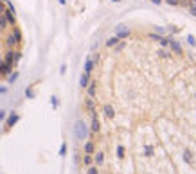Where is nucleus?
<instances>
[{
  "mask_svg": "<svg viewBox=\"0 0 196 174\" xmlns=\"http://www.w3.org/2000/svg\"><path fill=\"white\" fill-rule=\"evenodd\" d=\"M76 135H78L81 140H85V138H86V135H88V129H86L85 122H81V120H79L78 124H76Z\"/></svg>",
  "mask_w": 196,
  "mask_h": 174,
  "instance_id": "f257e3e1",
  "label": "nucleus"
},
{
  "mask_svg": "<svg viewBox=\"0 0 196 174\" xmlns=\"http://www.w3.org/2000/svg\"><path fill=\"white\" fill-rule=\"evenodd\" d=\"M99 129H101V126H99V118L96 115V111L92 110V124H90V131L92 133H99Z\"/></svg>",
  "mask_w": 196,
  "mask_h": 174,
  "instance_id": "f03ea898",
  "label": "nucleus"
},
{
  "mask_svg": "<svg viewBox=\"0 0 196 174\" xmlns=\"http://www.w3.org/2000/svg\"><path fill=\"white\" fill-rule=\"evenodd\" d=\"M149 38L151 39H157L160 45H164V47H167L169 45V38H164V36H158V34H149Z\"/></svg>",
  "mask_w": 196,
  "mask_h": 174,
  "instance_id": "7ed1b4c3",
  "label": "nucleus"
},
{
  "mask_svg": "<svg viewBox=\"0 0 196 174\" xmlns=\"http://www.w3.org/2000/svg\"><path fill=\"white\" fill-rule=\"evenodd\" d=\"M130 32H128V29H124V25H119L117 27V38H126Z\"/></svg>",
  "mask_w": 196,
  "mask_h": 174,
  "instance_id": "20e7f679",
  "label": "nucleus"
},
{
  "mask_svg": "<svg viewBox=\"0 0 196 174\" xmlns=\"http://www.w3.org/2000/svg\"><path fill=\"white\" fill-rule=\"evenodd\" d=\"M88 83H90V76H88V74H83V76L79 77V84H81L83 88H86V86H88Z\"/></svg>",
  "mask_w": 196,
  "mask_h": 174,
  "instance_id": "39448f33",
  "label": "nucleus"
},
{
  "mask_svg": "<svg viewBox=\"0 0 196 174\" xmlns=\"http://www.w3.org/2000/svg\"><path fill=\"white\" fill-rule=\"evenodd\" d=\"M104 115H106V118H114V117H115L114 108H112V106H104Z\"/></svg>",
  "mask_w": 196,
  "mask_h": 174,
  "instance_id": "423d86ee",
  "label": "nucleus"
},
{
  "mask_svg": "<svg viewBox=\"0 0 196 174\" xmlns=\"http://www.w3.org/2000/svg\"><path fill=\"white\" fill-rule=\"evenodd\" d=\"M92 70H94V61H92V59H88V61H86V65H85V74H88V76H90V74H92Z\"/></svg>",
  "mask_w": 196,
  "mask_h": 174,
  "instance_id": "0eeeda50",
  "label": "nucleus"
},
{
  "mask_svg": "<svg viewBox=\"0 0 196 174\" xmlns=\"http://www.w3.org/2000/svg\"><path fill=\"white\" fill-rule=\"evenodd\" d=\"M16 120H18V115H16V113H13V115L7 118V128H13V126L16 124Z\"/></svg>",
  "mask_w": 196,
  "mask_h": 174,
  "instance_id": "6e6552de",
  "label": "nucleus"
},
{
  "mask_svg": "<svg viewBox=\"0 0 196 174\" xmlns=\"http://www.w3.org/2000/svg\"><path fill=\"white\" fill-rule=\"evenodd\" d=\"M169 45H171V49H173L175 52H178V54H182V47L178 45L177 41H173V39H169Z\"/></svg>",
  "mask_w": 196,
  "mask_h": 174,
  "instance_id": "1a4fd4ad",
  "label": "nucleus"
},
{
  "mask_svg": "<svg viewBox=\"0 0 196 174\" xmlns=\"http://www.w3.org/2000/svg\"><path fill=\"white\" fill-rule=\"evenodd\" d=\"M85 153L86 155H92L94 153V142H86L85 144Z\"/></svg>",
  "mask_w": 196,
  "mask_h": 174,
  "instance_id": "9d476101",
  "label": "nucleus"
},
{
  "mask_svg": "<svg viewBox=\"0 0 196 174\" xmlns=\"http://www.w3.org/2000/svg\"><path fill=\"white\" fill-rule=\"evenodd\" d=\"M85 106H86L88 110H94V99H92V97H88V99L85 101Z\"/></svg>",
  "mask_w": 196,
  "mask_h": 174,
  "instance_id": "9b49d317",
  "label": "nucleus"
},
{
  "mask_svg": "<svg viewBox=\"0 0 196 174\" xmlns=\"http://www.w3.org/2000/svg\"><path fill=\"white\" fill-rule=\"evenodd\" d=\"M117 41H119L117 36H115V38H110L108 41H106V47H115V45H117Z\"/></svg>",
  "mask_w": 196,
  "mask_h": 174,
  "instance_id": "f8f14e48",
  "label": "nucleus"
},
{
  "mask_svg": "<svg viewBox=\"0 0 196 174\" xmlns=\"http://www.w3.org/2000/svg\"><path fill=\"white\" fill-rule=\"evenodd\" d=\"M103 162H104V155H103V153H97V155H96V163L101 165Z\"/></svg>",
  "mask_w": 196,
  "mask_h": 174,
  "instance_id": "ddd939ff",
  "label": "nucleus"
},
{
  "mask_svg": "<svg viewBox=\"0 0 196 174\" xmlns=\"http://www.w3.org/2000/svg\"><path fill=\"white\" fill-rule=\"evenodd\" d=\"M92 162H94V158H92V155H86L85 158H83V163H85V165H90Z\"/></svg>",
  "mask_w": 196,
  "mask_h": 174,
  "instance_id": "4468645a",
  "label": "nucleus"
},
{
  "mask_svg": "<svg viewBox=\"0 0 196 174\" xmlns=\"http://www.w3.org/2000/svg\"><path fill=\"white\" fill-rule=\"evenodd\" d=\"M191 13L196 16V2H193V0H191Z\"/></svg>",
  "mask_w": 196,
  "mask_h": 174,
  "instance_id": "2eb2a0df",
  "label": "nucleus"
},
{
  "mask_svg": "<svg viewBox=\"0 0 196 174\" xmlns=\"http://www.w3.org/2000/svg\"><path fill=\"white\" fill-rule=\"evenodd\" d=\"M158 54H160V58H169V52L167 50H160Z\"/></svg>",
  "mask_w": 196,
  "mask_h": 174,
  "instance_id": "dca6fc26",
  "label": "nucleus"
},
{
  "mask_svg": "<svg viewBox=\"0 0 196 174\" xmlns=\"http://www.w3.org/2000/svg\"><path fill=\"white\" fill-rule=\"evenodd\" d=\"M99 171H97V167H90V169H88V174H97Z\"/></svg>",
  "mask_w": 196,
  "mask_h": 174,
  "instance_id": "f3484780",
  "label": "nucleus"
},
{
  "mask_svg": "<svg viewBox=\"0 0 196 174\" xmlns=\"http://www.w3.org/2000/svg\"><path fill=\"white\" fill-rule=\"evenodd\" d=\"M65 153H67V145L63 144V145H61V149H59V155L63 156V155H65Z\"/></svg>",
  "mask_w": 196,
  "mask_h": 174,
  "instance_id": "a211bd4d",
  "label": "nucleus"
},
{
  "mask_svg": "<svg viewBox=\"0 0 196 174\" xmlns=\"http://www.w3.org/2000/svg\"><path fill=\"white\" fill-rule=\"evenodd\" d=\"M167 4H171V5H178L180 4V0H166Z\"/></svg>",
  "mask_w": 196,
  "mask_h": 174,
  "instance_id": "6ab92c4d",
  "label": "nucleus"
},
{
  "mask_svg": "<svg viewBox=\"0 0 196 174\" xmlns=\"http://www.w3.org/2000/svg\"><path fill=\"white\" fill-rule=\"evenodd\" d=\"M187 41H189V43H191V45H194L196 41H194V38H193V36H189V38H187Z\"/></svg>",
  "mask_w": 196,
  "mask_h": 174,
  "instance_id": "aec40b11",
  "label": "nucleus"
},
{
  "mask_svg": "<svg viewBox=\"0 0 196 174\" xmlns=\"http://www.w3.org/2000/svg\"><path fill=\"white\" fill-rule=\"evenodd\" d=\"M4 117H5V111H0V120H2Z\"/></svg>",
  "mask_w": 196,
  "mask_h": 174,
  "instance_id": "412c9836",
  "label": "nucleus"
},
{
  "mask_svg": "<svg viewBox=\"0 0 196 174\" xmlns=\"http://www.w3.org/2000/svg\"><path fill=\"white\" fill-rule=\"evenodd\" d=\"M160 2H162V0H153V4H160Z\"/></svg>",
  "mask_w": 196,
  "mask_h": 174,
  "instance_id": "4be33fe9",
  "label": "nucleus"
}]
</instances>
